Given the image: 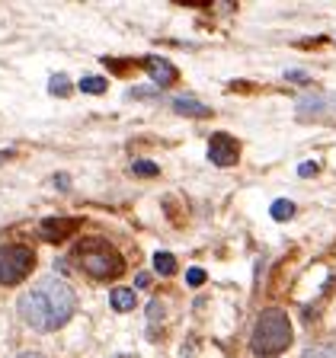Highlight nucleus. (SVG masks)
<instances>
[{"label":"nucleus","instance_id":"obj_1","mask_svg":"<svg viewBox=\"0 0 336 358\" xmlns=\"http://www.w3.org/2000/svg\"><path fill=\"white\" fill-rule=\"evenodd\" d=\"M20 317L29 323L32 329H42V333H52V329L64 327L77 310V298L71 285L61 282V278H42L36 282L29 291L20 294Z\"/></svg>","mask_w":336,"mask_h":358},{"label":"nucleus","instance_id":"obj_2","mask_svg":"<svg viewBox=\"0 0 336 358\" xmlns=\"http://www.w3.org/2000/svg\"><path fill=\"white\" fill-rule=\"evenodd\" d=\"M291 345V320L285 310H262L260 320L253 327V339H250V349L260 358H276L282 355Z\"/></svg>","mask_w":336,"mask_h":358},{"label":"nucleus","instance_id":"obj_3","mask_svg":"<svg viewBox=\"0 0 336 358\" xmlns=\"http://www.w3.org/2000/svg\"><path fill=\"white\" fill-rule=\"evenodd\" d=\"M74 259H77V266H80L90 278H97V282H112V278H119L122 272H125V259H122L119 250L109 246L106 240H83L74 250Z\"/></svg>","mask_w":336,"mask_h":358},{"label":"nucleus","instance_id":"obj_4","mask_svg":"<svg viewBox=\"0 0 336 358\" xmlns=\"http://www.w3.org/2000/svg\"><path fill=\"white\" fill-rule=\"evenodd\" d=\"M36 268V253L22 243L0 246V285H20Z\"/></svg>","mask_w":336,"mask_h":358},{"label":"nucleus","instance_id":"obj_5","mask_svg":"<svg viewBox=\"0 0 336 358\" xmlns=\"http://www.w3.org/2000/svg\"><path fill=\"white\" fill-rule=\"evenodd\" d=\"M237 157H240L237 138H231L227 131L211 134V141H209V160L211 164L215 166H234L237 164Z\"/></svg>","mask_w":336,"mask_h":358},{"label":"nucleus","instance_id":"obj_6","mask_svg":"<svg viewBox=\"0 0 336 358\" xmlns=\"http://www.w3.org/2000/svg\"><path fill=\"white\" fill-rule=\"evenodd\" d=\"M336 112V93H307L298 99V119H321Z\"/></svg>","mask_w":336,"mask_h":358},{"label":"nucleus","instance_id":"obj_7","mask_svg":"<svg viewBox=\"0 0 336 358\" xmlns=\"http://www.w3.org/2000/svg\"><path fill=\"white\" fill-rule=\"evenodd\" d=\"M74 231H80V221H77V217H48V221H42V237L48 240V243H58V240L71 237Z\"/></svg>","mask_w":336,"mask_h":358},{"label":"nucleus","instance_id":"obj_8","mask_svg":"<svg viewBox=\"0 0 336 358\" xmlns=\"http://www.w3.org/2000/svg\"><path fill=\"white\" fill-rule=\"evenodd\" d=\"M144 71L150 74V80H154L157 87H170V83L179 77V74H176V67H173L167 58H157V55L144 58Z\"/></svg>","mask_w":336,"mask_h":358},{"label":"nucleus","instance_id":"obj_9","mask_svg":"<svg viewBox=\"0 0 336 358\" xmlns=\"http://www.w3.org/2000/svg\"><path fill=\"white\" fill-rule=\"evenodd\" d=\"M173 109H176L179 115H192V119H209L211 115L209 106H202L199 99H189V96H176L173 99Z\"/></svg>","mask_w":336,"mask_h":358},{"label":"nucleus","instance_id":"obj_10","mask_svg":"<svg viewBox=\"0 0 336 358\" xmlns=\"http://www.w3.org/2000/svg\"><path fill=\"white\" fill-rule=\"evenodd\" d=\"M112 307H115V310H132L134 307V291L132 288H115L112 291Z\"/></svg>","mask_w":336,"mask_h":358},{"label":"nucleus","instance_id":"obj_11","mask_svg":"<svg viewBox=\"0 0 336 358\" xmlns=\"http://www.w3.org/2000/svg\"><path fill=\"white\" fill-rule=\"evenodd\" d=\"M154 268L164 278L176 275V259H173V253H154Z\"/></svg>","mask_w":336,"mask_h":358},{"label":"nucleus","instance_id":"obj_12","mask_svg":"<svg viewBox=\"0 0 336 358\" xmlns=\"http://www.w3.org/2000/svg\"><path fill=\"white\" fill-rule=\"evenodd\" d=\"M80 90H83V93H93V96H99V93H106V80H103V77H83Z\"/></svg>","mask_w":336,"mask_h":358},{"label":"nucleus","instance_id":"obj_13","mask_svg":"<svg viewBox=\"0 0 336 358\" xmlns=\"http://www.w3.org/2000/svg\"><path fill=\"white\" fill-rule=\"evenodd\" d=\"M291 215H295V205H291L288 199H279L276 205H272V217H276V221H288Z\"/></svg>","mask_w":336,"mask_h":358},{"label":"nucleus","instance_id":"obj_14","mask_svg":"<svg viewBox=\"0 0 336 358\" xmlns=\"http://www.w3.org/2000/svg\"><path fill=\"white\" fill-rule=\"evenodd\" d=\"M304 358H336V345L327 343V345H314V349L304 352Z\"/></svg>","mask_w":336,"mask_h":358},{"label":"nucleus","instance_id":"obj_15","mask_svg":"<svg viewBox=\"0 0 336 358\" xmlns=\"http://www.w3.org/2000/svg\"><path fill=\"white\" fill-rule=\"evenodd\" d=\"M132 170L138 173V176H157V173H160L154 164H150V160H134V166H132Z\"/></svg>","mask_w":336,"mask_h":358},{"label":"nucleus","instance_id":"obj_16","mask_svg":"<svg viewBox=\"0 0 336 358\" xmlns=\"http://www.w3.org/2000/svg\"><path fill=\"white\" fill-rule=\"evenodd\" d=\"M48 90H52L55 96H67V90H71V87H67V80H64V77H52V83H48Z\"/></svg>","mask_w":336,"mask_h":358},{"label":"nucleus","instance_id":"obj_17","mask_svg":"<svg viewBox=\"0 0 336 358\" xmlns=\"http://www.w3.org/2000/svg\"><path fill=\"white\" fill-rule=\"evenodd\" d=\"M186 282L189 285H202V282H205V272H202V268H189V272H186Z\"/></svg>","mask_w":336,"mask_h":358},{"label":"nucleus","instance_id":"obj_18","mask_svg":"<svg viewBox=\"0 0 336 358\" xmlns=\"http://www.w3.org/2000/svg\"><path fill=\"white\" fill-rule=\"evenodd\" d=\"M285 80H295V83H307V74H304V71H288V74H285Z\"/></svg>","mask_w":336,"mask_h":358},{"label":"nucleus","instance_id":"obj_19","mask_svg":"<svg viewBox=\"0 0 336 358\" xmlns=\"http://www.w3.org/2000/svg\"><path fill=\"white\" fill-rule=\"evenodd\" d=\"M298 173H301V176H317V164H301Z\"/></svg>","mask_w":336,"mask_h":358},{"label":"nucleus","instance_id":"obj_20","mask_svg":"<svg viewBox=\"0 0 336 358\" xmlns=\"http://www.w3.org/2000/svg\"><path fill=\"white\" fill-rule=\"evenodd\" d=\"M16 358H45V355H38V352H22V355H16Z\"/></svg>","mask_w":336,"mask_h":358},{"label":"nucleus","instance_id":"obj_21","mask_svg":"<svg viewBox=\"0 0 336 358\" xmlns=\"http://www.w3.org/2000/svg\"><path fill=\"white\" fill-rule=\"evenodd\" d=\"M10 157H13V150H0V164H4V160H10Z\"/></svg>","mask_w":336,"mask_h":358},{"label":"nucleus","instance_id":"obj_22","mask_svg":"<svg viewBox=\"0 0 336 358\" xmlns=\"http://www.w3.org/2000/svg\"><path fill=\"white\" fill-rule=\"evenodd\" d=\"M119 358H134V355H119Z\"/></svg>","mask_w":336,"mask_h":358}]
</instances>
